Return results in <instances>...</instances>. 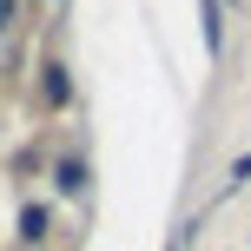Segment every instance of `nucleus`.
I'll use <instances>...</instances> for the list:
<instances>
[{
    "label": "nucleus",
    "mask_w": 251,
    "mask_h": 251,
    "mask_svg": "<svg viewBox=\"0 0 251 251\" xmlns=\"http://www.w3.org/2000/svg\"><path fill=\"white\" fill-rule=\"evenodd\" d=\"M60 192H86V165H60Z\"/></svg>",
    "instance_id": "7ed1b4c3"
},
{
    "label": "nucleus",
    "mask_w": 251,
    "mask_h": 251,
    "mask_svg": "<svg viewBox=\"0 0 251 251\" xmlns=\"http://www.w3.org/2000/svg\"><path fill=\"white\" fill-rule=\"evenodd\" d=\"M20 238H47V212H40V205L20 212Z\"/></svg>",
    "instance_id": "f257e3e1"
},
{
    "label": "nucleus",
    "mask_w": 251,
    "mask_h": 251,
    "mask_svg": "<svg viewBox=\"0 0 251 251\" xmlns=\"http://www.w3.org/2000/svg\"><path fill=\"white\" fill-rule=\"evenodd\" d=\"M7 13H13V0H0V26H7Z\"/></svg>",
    "instance_id": "20e7f679"
},
{
    "label": "nucleus",
    "mask_w": 251,
    "mask_h": 251,
    "mask_svg": "<svg viewBox=\"0 0 251 251\" xmlns=\"http://www.w3.org/2000/svg\"><path fill=\"white\" fill-rule=\"evenodd\" d=\"M199 20H205V53H218V0H205Z\"/></svg>",
    "instance_id": "f03ea898"
}]
</instances>
